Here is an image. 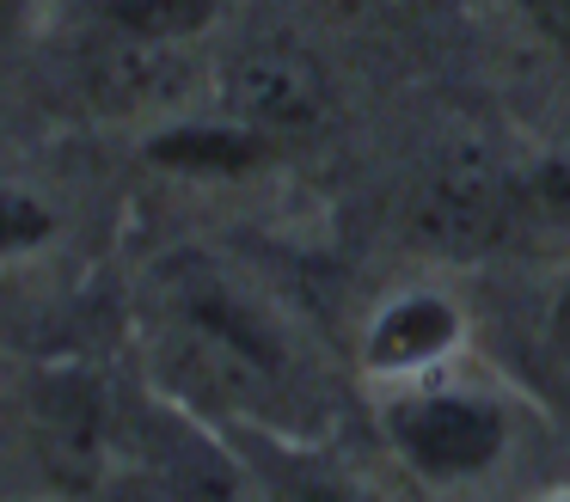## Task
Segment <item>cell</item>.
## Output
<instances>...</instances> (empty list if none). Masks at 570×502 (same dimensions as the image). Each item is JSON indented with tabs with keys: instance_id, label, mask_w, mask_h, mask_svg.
Returning <instances> with one entry per match:
<instances>
[{
	"instance_id": "obj_1",
	"label": "cell",
	"mask_w": 570,
	"mask_h": 502,
	"mask_svg": "<svg viewBox=\"0 0 570 502\" xmlns=\"http://www.w3.org/2000/svg\"><path fill=\"white\" fill-rule=\"evenodd\" d=\"M141 331L160 380L215 423L252 435L307 441L320 423V386L307 374L295 331L227 257L166 252L141 276Z\"/></svg>"
},
{
	"instance_id": "obj_2",
	"label": "cell",
	"mask_w": 570,
	"mask_h": 502,
	"mask_svg": "<svg viewBox=\"0 0 570 502\" xmlns=\"http://www.w3.org/2000/svg\"><path fill=\"white\" fill-rule=\"evenodd\" d=\"M381 429L399 465L442 490L497 472V460L509 453V411L484 386L454 380L448 367L381 386Z\"/></svg>"
},
{
	"instance_id": "obj_3",
	"label": "cell",
	"mask_w": 570,
	"mask_h": 502,
	"mask_svg": "<svg viewBox=\"0 0 570 502\" xmlns=\"http://www.w3.org/2000/svg\"><path fill=\"white\" fill-rule=\"evenodd\" d=\"M227 117L246 122L252 135L276 141V135H301L325 117V80L301 49L288 43H258V49H239L227 61Z\"/></svg>"
},
{
	"instance_id": "obj_4",
	"label": "cell",
	"mask_w": 570,
	"mask_h": 502,
	"mask_svg": "<svg viewBox=\"0 0 570 502\" xmlns=\"http://www.w3.org/2000/svg\"><path fill=\"white\" fill-rule=\"evenodd\" d=\"M460 306L442 288H405L368 318V337H362V367L381 386L399 380H423L435 367H448V355L460 350Z\"/></svg>"
},
{
	"instance_id": "obj_5",
	"label": "cell",
	"mask_w": 570,
	"mask_h": 502,
	"mask_svg": "<svg viewBox=\"0 0 570 502\" xmlns=\"http://www.w3.org/2000/svg\"><path fill=\"white\" fill-rule=\"evenodd\" d=\"M515 203H521V184L509 171H497L484 154H460L430 178L417 220L430 233V245H442V252H479L503 233Z\"/></svg>"
},
{
	"instance_id": "obj_6",
	"label": "cell",
	"mask_w": 570,
	"mask_h": 502,
	"mask_svg": "<svg viewBox=\"0 0 570 502\" xmlns=\"http://www.w3.org/2000/svg\"><path fill=\"white\" fill-rule=\"evenodd\" d=\"M148 154L173 171H190V178H234V171L258 166L271 154V141L252 135L246 122L222 117V122H173L166 135H154Z\"/></svg>"
},
{
	"instance_id": "obj_7",
	"label": "cell",
	"mask_w": 570,
	"mask_h": 502,
	"mask_svg": "<svg viewBox=\"0 0 570 502\" xmlns=\"http://www.w3.org/2000/svg\"><path fill=\"white\" fill-rule=\"evenodd\" d=\"M92 7H99V24L117 43L178 49V43L209 31L222 0H92Z\"/></svg>"
},
{
	"instance_id": "obj_8",
	"label": "cell",
	"mask_w": 570,
	"mask_h": 502,
	"mask_svg": "<svg viewBox=\"0 0 570 502\" xmlns=\"http://www.w3.org/2000/svg\"><path fill=\"white\" fill-rule=\"evenodd\" d=\"M515 37H528L540 56L570 68V0H484Z\"/></svg>"
},
{
	"instance_id": "obj_9",
	"label": "cell",
	"mask_w": 570,
	"mask_h": 502,
	"mask_svg": "<svg viewBox=\"0 0 570 502\" xmlns=\"http://www.w3.org/2000/svg\"><path fill=\"white\" fill-rule=\"evenodd\" d=\"M276 496L283 502H386L381 490H368L356 472H337V465H320V460H283L276 472Z\"/></svg>"
},
{
	"instance_id": "obj_10",
	"label": "cell",
	"mask_w": 570,
	"mask_h": 502,
	"mask_svg": "<svg viewBox=\"0 0 570 502\" xmlns=\"http://www.w3.org/2000/svg\"><path fill=\"white\" fill-rule=\"evenodd\" d=\"M50 233H56L50 208H43L31 190H19V184L0 178V264H13V257L50 245Z\"/></svg>"
},
{
	"instance_id": "obj_11",
	"label": "cell",
	"mask_w": 570,
	"mask_h": 502,
	"mask_svg": "<svg viewBox=\"0 0 570 502\" xmlns=\"http://www.w3.org/2000/svg\"><path fill=\"white\" fill-rule=\"evenodd\" d=\"M521 203H533L540 215L570 220V154H552L528 184H521Z\"/></svg>"
},
{
	"instance_id": "obj_12",
	"label": "cell",
	"mask_w": 570,
	"mask_h": 502,
	"mask_svg": "<svg viewBox=\"0 0 570 502\" xmlns=\"http://www.w3.org/2000/svg\"><path fill=\"white\" fill-rule=\"evenodd\" d=\"M546 350H552V362L570 374V269L558 276L552 301H546Z\"/></svg>"
},
{
	"instance_id": "obj_13",
	"label": "cell",
	"mask_w": 570,
	"mask_h": 502,
	"mask_svg": "<svg viewBox=\"0 0 570 502\" xmlns=\"http://www.w3.org/2000/svg\"><path fill=\"white\" fill-rule=\"evenodd\" d=\"M31 7V0H0V24H13L19 19V12H26Z\"/></svg>"
},
{
	"instance_id": "obj_14",
	"label": "cell",
	"mask_w": 570,
	"mask_h": 502,
	"mask_svg": "<svg viewBox=\"0 0 570 502\" xmlns=\"http://www.w3.org/2000/svg\"><path fill=\"white\" fill-rule=\"evenodd\" d=\"M320 7H332V12H362V7H374V0H320Z\"/></svg>"
},
{
	"instance_id": "obj_15",
	"label": "cell",
	"mask_w": 570,
	"mask_h": 502,
	"mask_svg": "<svg viewBox=\"0 0 570 502\" xmlns=\"http://www.w3.org/2000/svg\"><path fill=\"white\" fill-rule=\"evenodd\" d=\"M540 502H570V490H552V496H540Z\"/></svg>"
}]
</instances>
